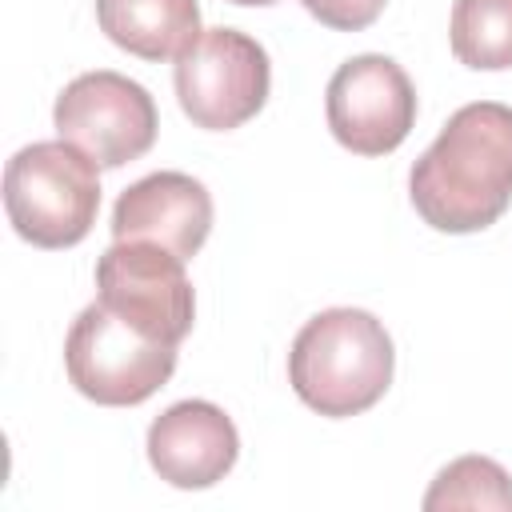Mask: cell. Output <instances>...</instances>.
Returning <instances> with one entry per match:
<instances>
[{
    "label": "cell",
    "mask_w": 512,
    "mask_h": 512,
    "mask_svg": "<svg viewBox=\"0 0 512 512\" xmlns=\"http://www.w3.org/2000/svg\"><path fill=\"white\" fill-rule=\"evenodd\" d=\"M4 208L20 240L36 248L80 244L100 212V176L68 140H36L4 168Z\"/></svg>",
    "instance_id": "3"
},
{
    "label": "cell",
    "mask_w": 512,
    "mask_h": 512,
    "mask_svg": "<svg viewBox=\"0 0 512 512\" xmlns=\"http://www.w3.org/2000/svg\"><path fill=\"white\" fill-rule=\"evenodd\" d=\"M64 368L80 396L108 408H132L168 384L176 368V344L92 300L68 328Z\"/></svg>",
    "instance_id": "4"
},
{
    "label": "cell",
    "mask_w": 512,
    "mask_h": 512,
    "mask_svg": "<svg viewBox=\"0 0 512 512\" xmlns=\"http://www.w3.org/2000/svg\"><path fill=\"white\" fill-rule=\"evenodd\" d=\"M96 20L116 48L140 60L180 56L200 36L196 0H96Z\"/></svg>",
    "instance_id": "11"
},
{
    "label": "cell",
    "mask_w": 512,
    "mask_h": 512,
    "mask_svg": "<svg viewBox=\"0 0 512 512\" xmlns=\"http://www.w3.org/2000/svg\"><path fill=\"white\" fill-rule=\"evenodd\" d=\"M96 300L176 348L196 316L184 260L144 240H116L96 260Z\"/></svg>",
    "instance_id": "7"
},
{
    "label": "cell",
    "mask_w": 512,
    "mask_h": 512,
    "mask_svg": "<svg viewBox=\"0 0 512 512\" xmlns=\"http://www.w3.org/2000/svg\"><path fill=\"white\" fill-rule=\"evenodd\" d=\"M212 232V196L188 172H152L120 192L112 208L116 240L160 244L180 260H192Z\"/></svg>",
    "instance_id": "9"
},
{
    "label": "cell",
    "mask_w": 512,
    "mask_h": 512,
    "mask_svg": "<svg viewBox=\"0 0 512 512\" xmlns=\"http://www.w3.org/2000/svg\"><path fill=\"white\" fill-rule=\"evenodd\" d=\"M412 208L436 232H480L512 204V108L464 104L408 176Z\"/></svg>",
    "instance_id": "1"
},
{
    "label": "cell",
    "mask_w": 512,
    "mask_h": 512,
    "mask_svg": "<svg viewBox=\"0 0 512 512\" xmlns=\"http://www.w3.org/2000/svg\"><path fill=\"white\" fill-rule=\"evenodd\" d=\"M324 28H336V32H360L368 28L388 0H300Z\"/></svg>",
    "instance_id": "14"
},
{
    "label": "cell",
    "mask_w": 512,
    "mask_h": 512,
    "mask_svg": "<svg viewBox=\"0 0 512 512\" xmlns=\"http://www.w3.org/2000/svg\"><path fill=\"white\" fill-rule=\"evenodd\" d=\"M424 508H512V476L488 456H460L440 468Z\"/></svg>",
    "instance_id": "13"
},
{
    "label": "cell",
    "mask_w": 512,
    "mask_h": 512,
    "mask_svg": "<svg viewBox=\"0 0 512 512\" xmlns=\"http://www.w3.org/2000/svg\"><path fill=\"white\" fill-rule=\"evenodd\" d=\"M52 120L60 140L76 144L88 160H96V168H120L128 160H140L160 128L148 88L112 68L84 72L64 84Z\"/></svg>",
    "instance_id": "6"
},
{
    "label": "cell",
    "mask_w": 512,
    "mask_h": 512,
    "mask_svg": "<svg viewBox=\"0 0 512 512\" xmlns=\"http://www.w3.org/2000/svg\"><path fill=\"white\" fill-rule=\"evenodd\" d=\"M392 368V336L364 308H328L312 316L288 352V380L296 396L332 420L368 412L388 392Z\"/></svg>",
    "instance_id": "2"
},
{
    "label": "cell",
    "mask_w": 512,
    "mask_h": 512,
    "mask_svg": "<svg viewBox=\"0 0 512 512\" xmlns=\"http://www.w3.org/2000/svg\"><path fill=\"white\" fill-rule=\"evenodd\" d=\"M328 128L356 156H384L416 124V88L408 72L380 52L344 60L328 80Z\"/></svg>",
    "instance_id": "8"
},
{
    "label": "cell",
    "mask_w": 512,
    "mask_h": 512,
    "mask_svg": "<svg viewBox=\"0 0 512 512\" xmlns=\"http://www.w3.org/2000/svg\"><path fill=\"white\" fill-rule=\"evenodd\" d=\"M176 100L196 128L228 132L252 120L272 84L268 52L236 28H208L176 56Z\"/></svg>",
    "instance_id": "5"
},
{
    "label": "cell",
    "mask_w": 512,
    "mask_h": 512,
    "mask_svg": "<svg viewBox=\"0 0 512 512\" xmlns=\"http://www.w3.org/2000/svg\"><path fill=\"white\" fill-rule=\"evenodd\" d=\"M240 456L236 424L208 400H180L148 428V464L172 488H212Z\"/></svg>",
    "instance_id": "10"
},
{
    "label": "cell",
    "mask_w": 512,
    "mask_h": 512,
    "mask_svg": "<svg viewBox=\"0 0 512 512\" xmlns=\"http://www.w3.org/2000/svg\"><path fill=\"white\" fill-rule=\"evenodd\" d=\"M448 44L476 72L512 68V0H456Z\"/></svg>",
    "instance_id": "12"
},
{
    "label": "cell",
    "mask_w": 512,
    "mask_h": 512,
    "mask_svg": "<svg viewBox=\"0 0 512 512\" xmlns=\"http://www.w3.org/2000/svg\"><path fill=\"white\" fill-rule=\"evenodd\" d=\"M232 4H248V8H252V4H260V8H264V4H276V0H232Z\"/></svg>",
    "instance_id": "15"
}]
</instances>
